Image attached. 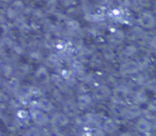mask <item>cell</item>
<instances>
[{"label":"cell","mask_w":156,"mask_h":136,"mask_svg":"<svg viewBox=\"0 0 156 136\" xmlns=\"http://www.w3.org/2000/svg\"><path fill=\"white\" fill-rule=\"evenodd\" d=\"M138 128L141 131H147L148 130V123H140L138 124Z\"/></svg>","instance_id":"obj_1"}]
</instances>
